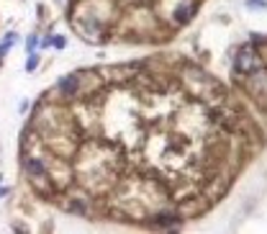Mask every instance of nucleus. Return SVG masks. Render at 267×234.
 I'll use <instances>...</instances> for the list:
<instances>
[{
	"label": "nucleus",
	"instance_id": "nucleus-9",
	"mask_svg": "<svg viewBox=\"0 0 267 234\" xmlns=\"http://www.w3.org/2000/svg\"><path fill=\"white\" fill-rule=\"evenodd\" d=\"M52 44H54L57 49H65V44H67V39H65V36H54V39H52Z\"/></svg>",
	"mask_w": 267,
	"mask_h": 234
},
{
	"label": "nucleus",
	"instance_id": "nucleus-1",
	"mask_svg": "<svg viewBox=\"0 0 267 234\" xmlns=\"http://www.w3.org/2000/svg\"><path fill=\"white\" fill-rule=\"evenodd\" d=\"M234 70H236L239 75H249V72L259 70V60H257V54H254L249 47H244L239 54H234Z\"/></svg>",
	"mask_w": 267,
	"mask_h": 234
},
{
	"label": "nucleus",
	"instance_id": "nucleus-3",
	"mask_svg": "<svg viewBox=\"0 0 267 234\" xmlns=\"http://www.w3.org/2000/svg\"><path fill=\"white\" fill-rule=\"evenodd\" d=\"M24 167L31 178H47L49 175V167H47V160L36 157V154H24Z\"/></svg>",
	"mask_w": 267,
	"mask_h": 234
},
{
	"label": "nucleus",
	"instance_id": "nucleus-7",
	"mask_svg": "<svg viewBox=\"0 0 267 234\" xmlns=\"http://www.w3.org/2000/svg\"><path fill=\"white\" fill-rule=\"evenodd\" d=\"M247 8H267V0H247Z\"/></svg>",
	"mask_w": 267,
	"mask_h": 234
},
{
	"label": "nucleus",
	"instance_id": "nucleus-4",
	"mask_svg": "<svg viewBox=\"0 0 267 234\" xmlns=\"http://www.w3.org/2000/svg\"><path fill=\"white\" fill-rule=\"evenodd\" d=\"M193 13H195V3H180L177 8H175V24H188L190 18H193Z\"/></svg>",
	"mask_w": 267,
	"mask_h": 234
},
{
	"label": "nucleus",
	"instance_id": "nucleus-11",
	"mask_svg": "<svg viewBox=\"0 0 267 234\" xmlns=\"http://www.w3.org/2000/svg\"><path fill=\"white\" fill-rule=\"evenodd\" d=\"M262 60H264V65H267V49H264V52H262Z\"/></svg>",
	"mask_w": 267,
	"mask_h": 234
},
{
	"label": "nucleus",
	"instance_id": "nucleus-2",
	"mask_svg": "<svg viewBox=\"0 0 267 234\" xmlns=\"http://www.w3.org/2000/svg\"><path fill=\"white\" fill-rule=\"evenodd\" d=\"M57 90H59L65 98H77V95H83V77H80V72H72V75L62 77V80L57 83Z\"/></svg>",
	"mask_w": 267,
	"mask_h": 234
},
{
	"label": "nucleus",
	"instance_id": "nucleus-6",
	"mask_svg": "<svg viewBox=\"0 0 267 234\" xmlns=\"http://www.w3.org/2000/svg\"><path fill=\"white\" fill-rule=\"evenodd\" d=\"M36 67H39V54H36V52H29V62H26V70H29V72H34Z\"/></svg>",
	"mask_w": 267,
	"mask_h": 234
},
{
	"label": "nucleus",
	"instance_id": "nucleus-5",
	"mask_svg": "<svg viewBox=\"0 0 267 234\" xmlns=\"http://www.w3.org/2000/svg\"><path fill=\"white\" fill-rule=\"evenodd\" d=\"M16 39H18V36H16L13 31H11V34H6V39H3V44H0V60H3V57L8 54V49H11V47L16 44Z\"/></svg>",
	"mask_w": 267,
	"mask_h": 234
},
{
	"label": "nucleus",
	"instance_id": "nucleus-10",
	"mask_svg": "<svg viewBox=\"0 0 267 234\" xmlns=\"http://www.w3.org/2000/svg\"><path fill=\"white\" fill-rule=\"evenodd\" d=\"M8 193H11L8 188H0V198H3V196H8Z\"/></svg>",
	"mask_w": 267,
	"mask_h": 234
},
{
	"label": "nucleus",
	"instance_id": "nucleus-8",
	"mask_svg": "<svg viewBox=\"0 0 267 234\" xmlns=\"http://www.w3.org/2000/svg\"><path fill=\"white\" fill-rule=\"evenodd\" d=\"M26 47H29V52H36V47H39V36H36V34H34V36H29Z\"/></svg>",
	"mask_w": 267,
	"mask_h": 234
}]
</instances>
